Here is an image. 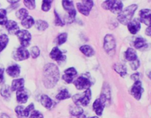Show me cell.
<instances>
[{
    "label": "cell",
    "mask_w": 151,
    "mask_h": 118,
    "mask_svg": "<svg viewBox=\"0 0 151 118\" xmlns=\"http://www.w3.org/2000/svg\"><path fill=\"white\" fill-rule=\"evenodd\" d=\"M60 78L58 67L53 63L47 64L43 70L42 81L44 86L47 88L54 87Z\"/></svg>",
    "instance_id": "obj_1"
},
{
    "label": "cell",
    "mask_w": 151,
    "mask_h": 118,
    "mask_svg": "<svg viewBox=\"0 0 151 118\" xmlns=\"http://www.w3.org/2000/svg\"><path fill=\"white\" fill-rule=\"evenodd\" d=\"M137 9L136 4H132L126 7L118 14V21L123 25H127L132 20V17Z\"/></svg>",
    "instance_id": "obj_2"
},
{
    "label": "cell",
    "mask_w": 151,
    "mask_h": 118,
    "mask_svg": "<svg viewBox=\"0 0 151 118\" xmlns=\"http://www.w3.org/2000/svg\"><path fill=\"white\" fill-rule=\"evenodd\" d=\"M91 97V92L90 88L87 89L82 93L76 94L73 96V100L74 104L77 106L81 105L86 106L90 103Z\"/></svg>",
    "instance_id": "obj_3"
},
{
    "label": "cell",
    "mask_w": 151,
    "mask_h": 118,
    "mask_svg": "<svg viewBox=\"0 0 151 118\" xmlns=\"http://www.w3.org/2000/svg\"><path fill=\"white\" fill-rule=\"evenodd\" d=\"M123 3L121 1H106L103 2L102 7L107 10H110L114 14H119L123 8Z\"/></svg>",
    "instance_id": "obj_4"
},
{
    "label": "cell",
    "mask_w": 151,
    "mask_h": 118,
    "mask_svg": "<svg viewBox=\"0 0 151 118\" xmlns=\"http://www.w3.org/2000/svg\"><path fill=\"white\" fill-rule=\"evenodd\" d=\"M62 4L64 9L68 12L67 22L71 23L74 21L76 15V11L74 9L73 2L72 1L65 0L63 1Z\"/></svg>",
    "instance_id": "obj_5"
},
{
    "label": "cell",
    "mask_w": 151,
    "mask_h": 118,
    "mask_svg": "<svg viewBox=\"0 0 151 118\" xmlns=\"http://www.w3.org/2000/svg\"><path fill=\"white\" fill-rule=\"evenodd\" d=\"M15 35L18 37L22 47L26 48L29 45L31 40V35L27 30H19L16 32Z\"/></svg>",
    "instance_id": "obj_6"
},
{
    "label": "cell",
    "mask_w": 151,
    "mask_h": 118,
    "mask_svg": "<svg viewBox=\"0 0 151 118\" xmlns=\"http://www.w3.org/2000/svg\"><path fill=\"white\" fill-rule=\"evenodd\" d=\"M74 84L78 90H87L91 86V82L87 76H81L74 81Z\"/></svg>",
    "instance_id": "obj_7"
},
{
    "label": "cell",
    "mask_w": 151,
    "mask_h": 118,
    "mask_svg": "<svg viewBox=\"0 0 151 118\" xmlns=\"http://www.w3.org/2000/svg\"><path fill=\"white\" fill-rule=\"evenodd\" d=\"M93 6V1L90 0L82 1L81 2L77 3V7L78 11L86 16L88 15Z\"/></svg>",
    "instance_id": "obj_8"
},
{
    "label": "cell",
    "mask_w": 151,
    "mask_h": 118,
    "mask_svg": "<svg viewBox=\"0 0 151 118\" xmlns=\"http://www.w3.org/2000/svg\"><path fill=\"white\" fill-rule=\"evenodd\" d=\"M29 53L28 51L23 47L17 48L13 51L12 58L16 61H22L28 58Z\"/></svg>",
    "instance_id": "obj_9"
},
{
    "label": "cell",
    "mask_w": 151,
    "mask_h": 118,
    "mask_svg": "<svg viewBox=\"0 0 151 118\" xmlns=\"http://www.w3.org/2000/svg\"><path fill=\"white\" fill-rule=\"evenodd\" d=\"M103 47L105 51L109 53L115 49L116 42L114 37L111 34H107L104 38Z\"/></svg>",
    "instance_id": "obj_10"
},
{
    "label": "cell",
    "mask_w": 151,
    "mask_h": 118,
    "mask_svg": "<svg viewBox=\"0 0 151 118\" xmlns=\"http://www.w3.org/2000/svg\"><path fill=\"white\" fill-rule=\"evenodd\" d=\"M34 109V106L31 103L27 107H24L22 106H18L15 107V111L19 118H26L29 116L30 112L33 110Z\"/></svg>",
    "instance_id": "obj_11"
},
{
    "label": "cell",
    "mask_w": 151,
    "mask_h": 118,
    "mask_svg": "<svg viewBox=\"0 0 151 118\" xmlns=\"http://www.w3.org/2000/svg\"><path fill=\"white\" fill-rule=\"evenodd\" d=\"M142 92H143V88H142V82L139 80L135 81L133 84L130 90L131 94L136 100H139L141 98Z\"/></svg>",
    "instance_id": "obj_12"
},
{
    "label": "cell",
    "mask_w": 151,
    "mask_h": 118,
    "mask_svg": "<svg viewBox=\"0 0 151 118\" xmlns=\"http://www.w3.org/2000/svg\"><path fill=\"white\" fill-rule=\"evenodd\" d=\"M139 21L146 25L151 26V10L149 9H143L139 12Z\"/></svg>",
    "instance_id": "obj_13"
},
{
    "label": "cell",
    "mask_w": 151,
    "mask_h": 118,
    "mask_svg": "<svg viewBox=\"0 0 151 118\" xmlns=\"http://www.w3.org/2000/svg\"><path fill=\"white\" fill-rule=\"evenodd\" d=\"M107 101L103 98H99L96 99L93 104V108L95 113L98 116H101L103 112L106 102Z\"/></svg>",
    "instance_id": "obj_14"
},
{
    "label": "cell",
    "mask_w": 151,
    "mask_h": 118,
    "mask_svg": "<svg viewBox=\"0 0 151 118\" xmlns=\"http://www.w3.org/2000/svg\"><path fill=\"white\" fill-rule=\"evenodd\" d=\"M50 56L52 60L58 63L60 61H63L65 59V56L60 51V50L57 47H54L51 50L50 53Z\"/></svg>",
    "instance_id": "obj_15"
},
{
    "label": "cell",
    "mask_w": 151,
    "mask_h": 118,
    "mask_svg": "<svg viewBox=\"0 0 151 118\" xmlns=\"http://www.w3.org/2000/svg\"><path fill=\"white\" fill-rule=\"evenodd\" d=\"M76 74V70L74 67H70L64 71V74L63 75L62 78L66 83H71Z\"/></svg>",
    "instance_id": "obj_16"
},
{
    "label": "cell",
    "mask_w": 151,
    "mask_h": 118,
    "mask_svg": "<svg viewBox=\"0 0 151 118\" xmlns=\"http://www.w3.org/2000/svg\"><path fill=\"white\" fill-rule=\"evenodd\" d=\"M140 27L141 25L140 21L137 19H134L132 20L127 24V28L132 34H136L140 30Z\"/></svg>",
    "instance_id": "obj_17"
},
{
    "label": "cell",
    "mask_w": 151,
    "mask_h": 118,
    "mask_svg": "<svg viewBox=\"0 0 151 118\" xmlns=\"http://www.w3.org/2000/svg\"><path fill=\"white\" fill-rule=\"evenodd\" d=\"M16 94L17 100L18 103H25L27 101L28 95L27 93V91L24 88L17 90Z\"/></svg>",
    "instance_id": "obj_18"
},
{
    "label": "cell",
    "mask_w": 151,
    "mask_h": 118,
    "mask_svg": "<svg viewBox=\"0 0 151 118\" xmlns=\"http://www.w3.org/2000/svg\"><path fill=\"white\" fill-rule=\"evenodd\" d=\"M6 73L12 77H17L20 74V67L17 64L9 66L6 70Z\"/></svg>",
    "instance_id": "obj_19"
},
{
    "label": "cell",
    "mask_w": 151,
    "mask_h": 118,
    "mask_svg": "<svg viewBox=\"0 0 151 118\" xmlns=\"http://www.w3.org/2000/svg\"><path fill=\"white\" fill-rule=\"evenodd\" d=\"M5 27L9 34H16L19 30V27L18 24L15 21L9 20L5 24Z\"/></svg>",
    "instance_id": "obj_20"
},
{
    "label": "cell",
    "mask_w": 151,
    "mask_h": 118,
    "mask_svg": "<svg viewBox=\"0 0 151 118\" xmlns=\"http://www.w3.org/2000/svg\"><path fill=\"white\" fill-rule=\"evenodd\" d=\"M113 68L114 70L121 77H124L126 74H127V68L125 67L124 65H123L122 63H115Z\"/></svg>",
    "instance_id": "obj_21"
},
{
    "label": "cell",
    "mask_w": 151,
    "mask_h": 118,
    "mask_svg": "<svg viewBox=\"0 0 151 118\" xmlns=\"http://www.w3.org/2000/svg\"><path fill=\"white\" fill-rule=\"evenodd\" d=\"M24 85V80L23 78H18L14 80L11 84V90L14 91H17L19 89L23 88Z\"/></svg>",
    "instance_id": "obj_22"
},
{
    "label": "cell",
    "mask_w": 151,
    "mask_h": 118,
    "mask_svg": "<svg viewBox=\"0 0 151 118\" xmlns=\"http://www.w3.org/2000/svg\"><path fill=\"white\" fill-rule=\"evenodd\" d=\"M125 58L130 62L137 59V56L136 51L133 48H128L125 52Z\"/></svg>",
    "instance_id": "obj_23"
},
{
    "label": "cell",
    "mask_w": 151,
    "mask_h": 118,
    "mask_svg": "<svg viewBox=\"0 0 151 118\" xmlns=\"http://www.w3.org/2000/svg\"><path fill=\"white\" fill-rule=\"evenodd\" d=\"M41 104L47 109H50L52 106V100L46 94H42L40 100Z\"/></svg>",
    "instance_id": "obj_24"
},
{
    "label": "cell",
    "mask_w": 151,
    "mask_h": 118,
    "mask_svg": "<svg viewBox=\"0 0 151 118\" xmlns=\"http://www.w3.org/2000/svg\"><path fill=\"white\" fill-rule=\"evenodd\" d=\"M80 50L87 57H91L94 54V51L93 48L88 45H84L80 47Z\"/></svg>",
    "instance_id": "obj_25"
},
{
    "label": "cell",
    "mask_w": 151,
    "mask_h": 118,
    "mask_svg": "<svg viewBox=\"0 0 151 118\" xmlns=\"http://www.w3.org/2000/svg\"><path fill=\"white\" fill-rule=\"evenodd\" d=\"M35 23V21L32 17L28 15L27 17H25L24 19H23L21 21V24L26 29H28L31 28Z\"/></svg>",
    "instance_id": "obj_26"
},
{
    "label": "cell",
    "mask_w": 151,
    "mask_h": 118,
    "mask_svg": "<svg viewBox=\"0 0 151 118\" xmlns=\"http://www.w3.org/2000/svg\"><path fill=\"white\" fill-rule=\"evenodd\" d=\"M134 46L136 49H140L147 46L146 40L142 37H137L134 42Z\"/></svg>",
    "instance_id": "obj_27"
},
{
    "label": "cell",
    "mask_w": 151,
    "mask_h": 118,
    "mask_svg": "<svg viewBox=\"0 0 151 118\" xmlns=\"http://www.w3.org/2000/svg\"><path fill=\"white\" fill-rule=\"evenodd\" d=\"M70 113L74 116H78L83 113V109L80 107L79 106H71L70 109Z\"/></svg>",
    "instance_id": "obj_28"
},
{
    "label": "cell",
    "mask_w": 151,
    "mask_h": 118,
    "mask_svg": "<svg viewBox=\"0 0 151 118\" xmlns=\"http://www.w3.org/2000/svg\"><path fill=\"white\" fill-rule=\"evenodd\" d=\"M9 38L7 35L3 34L0 35V53L6 47Z\"/></svg>",
    "instance_id": "obj_29"
},
{
    "label": "cell",
    "mask_w": 151,
    "mask_h": 118,
    "mask_svg": "<svg viewBox=\"0 0 151 118\" xmlns=\"http://www.w3.org/2000/svg\"><path fill=\"white\" fill-rule=\"evenodd\" d=\"M71 97L70 94L67 89L61 90L56 96V99L59 100H63L67 99H68Z\"/></svg>",
    "instance_id": "obj_30"
},
{
    "label": "cell",
    "mask_w": 151,
    "mask_h": 118,
    "mask_svg": "<svg viewBox=\"0 0 151 118\" xmlns=\"http://www.w3.org/2000/svg\"><path fill=\"white\" fill-rule=\"evenodd\" d=\"M48 27V23L43 20H37L35 22V27L40 31H44L46 30Z\"/></svg>",
    "instance_id": "obj_31"
},
{
    "label": "cell",
    "mask_w": 151,
    "mask_h": 118,
    "mask_svg": "<svg viewBox=\"0 0 151 118\" xmlns=\"http://www.w3.org/2000/svg\"><path fill=\"white\" fill-rule=\"evenodd\" d=\"M28 15V11L25 8H21L16 12L17 17L21 21Z\"/></svg>",
    "instance_id": "obj_32"
},
{
    "label": "cell",
    "mask_w": 151,
    "mask_h": 118,
    "mask_svg": "<svg viewBox=\"0 0 151 118\" xmlns=\"http://www.w3.org/2000/svg\"><path fill=\"white\" fill-rule=\"evenodd\" d=\"M6 11L5 9H0V25H5L8 21Z\"/></svg>",
    "instance_id": "obj_33"
},
{
    "label": "cell",
    "mask_w": 151,
    "mask_h": 118,
    "mask_svg": "<svg viewBox=\"0 0 151 118\" xmlns=\"http://www.w3.org/2000/svg\"><path fill=\"white\" fill-rule=\"evenodd\" d=\"M1 94L2 96L5 98L9 97L11 95L9 87L8 85H4L3 87H2L1 89Z\"/></svg>",
    "instance_id": "obj_34"
},
{
    "label": "cell",
    "mask_w": 151,
    "mask_h": 118,
    "mask_svg": "<svg viewBox=\"0 0 151 118\" xmlns=\"http://www.w3.org/2000/svg\"><path fill=\"white\" fill-rule=\"evenodd\" d=\"M52 1L49 0H44L42 1L41 9L44 11H48L51 8V4L52 3Z\"/></svg>",
    "instance_id": "obj_35"
},
{
    "label": "cell",
    "mask_w": 151,
    "mask_h": 118,
    "mask_svg": "<svg viewBox=\"0 0 151 118\" xmlns=\"http://www.w3.org/2000/svg\"><path fill=\"white\" fill-rule=\"evenodd\" d=\"M67 38V34L64 32V33H61L60 34L58 37H57V43L58 45H61L63 43H64Z\"/></svg>",
    "instance_id": "obj_36"
},
{
    "label": "cell",
    "mask_w": 151,
    "mask_h": 118,
    "mask_svg": "<svg viewBox=\"0 0 151 118\" xmlns=\"http://www.w3.org/2000/svg\"><path fill=\"white\" fill-rule=\"evenodd\" d=\"M40 54V50L39 48L37 46H34L31 49V55L33 58H35Z\"/></svg>",
    "instance_id": "obj_37"
},
{
    "label": "cell",
    "mask_w": 151,
    "mask_h": 118,
    "mask_svg": "<svg viewBox=\"0 0 151 118\" xmlns=\"http://www.w3.org/2000/svg\"><path fill=\"white\" fill-rule=\"evenodd\" d=\"M24 4L29 9H33L35 7V2L34 0H25L24 1Z\"/></svg>",
    "instance_id": "obj_38"
},
{
    "label": "cell",
    "mask_w": 151,
    "mask_h": 118,
    "mask_svg": "<svg viewBox=\"0 0 151 118\" xmlns=\"http://www.w3.org/2000/svg\"><path fill=\"white\" fill-rule=\"evenodd\" d=\"M54 14H55V24L57 26H63L64 25V23L63 22V21L61 19L60 16L57 14V12L54 11Z\"/></svg>",
    "instance_id": "obj_39"
},
{
    "label": "cell",
    "mask_w": 151,
    "mask_h": 118,
    "mask_svg": "<svg viewBox=\"0 0 151 118\" xmlns=\"http://www.w3.org/2000/svg\"><path fill=\"white\" fill-rule=\"evenodd\" d=\"M29 118H43V115L38 110H33L30 114Z\"/></svg>",
    "instance_id": "obj_40"
},
{
    "label": "cell",
    "mask_w": 151,
    "mask_h": 118,
    "mask_svg": "<svg viewBox=\"0 0 151 118\" xmlns=\"http://www.w3.org/2000/svg\"><path fill=\"white\" fill-rule=\"evenodd\" d=\"M130 67L132 68V70H137L139 67V65H140V63H139V61L137 59L134 61H131L130 62Z\"/></svg>",
    "instance_id": "obj_41"
},
{
    "label": "cell",
    "mask_w": 151,
    "mask_h": 118,
    "mask_svg": "<svg viewBox=\"0 0 151 118\" xmlns=\"http://www.w3.org/2000/svg\"><path fill=\"white\" fill-rule=\"evenodd\" d=\"M139 77H140V74L139 73H134L133 74L131 75V77L130 78L135 81H139Z\"/></svg>",
    "instance_id": "obj_42"
},
{
    "label": "cell",
    "mask_w": 151,
    "mask_h": 118,
    "mask_svg": "<svg viewBox=\"0 0 151 118\" xmlns=\"http://www.w3.org/2000/svg\"><path fill=\"white\" fill-rule=\"evenodd\" d=\"M4 79V70L2 68H0V83L3 81Z\"/></svg>",
    "instance_id": "obj_43"
},
{
    "label": "cell",
    "mask_w": 151,
    "mask_h": 118,
    "mask_svg": "<svg viewBox=\"0 0 151 118\" xmlns=\"http://www.w3.org/2000/svg\"><path fill=\"white\" fill-rule=\"evenodd\" d=\"M145 32H146V34H147V35L151 36V26L148 27L146 28V30L145 31Z\"/></svg>",
    "instance_id": "obj_44"
},
{
    "label": "cell",
    "mask_w": 151,
    "mask_h": 118,
    "mask_svg": "<svg viewBox=\"0 0 151 118\" xmlns=\"http://www.w3.org/2000/svg\"><path fill=\"white\" fill-rule=\"evenodd\" d=\"M147 75L148 76V77L151 80V70H149L147 71Z\"/></svg>",
    "instance_id": "obj_45"
},
{
    "label": "cell",
    "mask_w": 151,
    "mask_h": 118,
    "mask_svg": "<svg viewBox=\"0 0 151 118\" xmlns=\"http://www.w3.org/2000/svg\"><path fill=\"white\" fill-rule=\"evenodd\" d=\"M1 118H9V117L6 114H2L1 115Z\"/></svg>",
    "instance_id": "obj_46"
},
{
    "label": "cell",
    "mask_w": 151,
    "mask_h": 118,
    "mask_svg": "<svg viewBox=\"0 0 151 118\" xmlns=\"http://www.w3.org/2000/svg\"><path fill=\"white\" fill-rule=\"evenodd\" d=\"M77 118H86V116L84 114H82L77 116Z\"/></svg>",
    "instance_id": "obj_47"
},
{
    "label": "cell",
    "mask_w": 151,
    "mask_h": 118,
    "mask_svg": "<svg viewBox=\"0 0 151 118\" xmlns=\"http://www.w3.org/2000/svg\"><path fill=\"white\" fill-rule=\"evenodd\" d=\"M8 2H9V3H11V4H14V3L18 2V1H15V0H14V1H8Z\"/></svg>",
    "instance_id": "obj_48"
},
{
    "label": "cell",
    "mask_w": 151,
    "mask_h": 118,
    "mask_svg": "<svg viewBox=\"0 0 151 118\" xmlns=\"http://www.w3.org/2000/svg\"><path fill=\"white\" fill-rule=\"evenodd\" d=\"M90 118H99V117H97V116H93V117H90Z\"/></svg>",
    "instance_id": "obj_49"
}]
</instances>
